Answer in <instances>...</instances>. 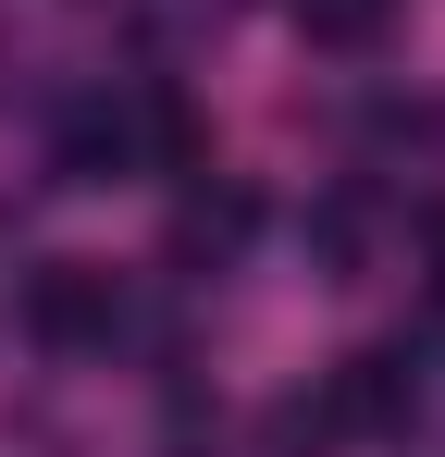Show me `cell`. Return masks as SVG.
I'll return each mask as SVG.
<instances>
[{
    "mask_svg": "<svg viewBox=\"0 0 445 457\" xmlns=\"http://www.w3.org/2000/svg\"><path fill=\"white\" fill-rule=\"evenodd\" d=\"M408 408H421V371H408V346H359V359H334L322 371V445L334 433H359V445H383V433H408Z\"/></svg>",
    "mask_w": 445,
    "mask_h": 457,
    "instance_id": "1",
    "label": "cell"
},
{
    "mask_svg": "<svg viewBox=\"0 0 445 457\" xmlns=\"http://www.w3.org/2000/svg\"><path fill=\"white\" fill-rule=\"evenodd\" d=\"M383 12H396V0H309V37H322V50H371Z\"/></svg>",
    "mask_w": 445,
    "mask_h": 457,
    "instance_id": "4",
    "label": "cell"
},
{
    "mask_svg": "<svg viewBox=\"0 0 445 457\" xmlns=\"http://www.w3.org/2000/svg\"><path fill=\"white\" fill-rule=\"evenodd\" d=\"M222 247H248V198L222 186V198H186V223H173V260L198 272V260H222Z\"/></svg>",
    "mask_w": 445,
    "mask_h": 457,
    "instance_id": "3",
    "label": "cell"
},
{
    "mask_svg": "<svg viewBox=\"0 0 445 457\" xmlns=\"http://www.w3.org/2000/svg\"><path fill=\"white\" fill-rule=\"evenodd\" d=\"M421 247H433V285H445V211H421Z\"/></svg>",
    "mask_w": 445,
    "mask_h": 457,
    "instance_id": "5",
    "label": "cell"
},
{
    "mask_svg": "<svg viewBox=\"0 0 445 457\" xmlns=\"http://www.w3.org/2000/svg\"><path fill=\"white\" fill-rule=\"evenodd\" d=\"M112 321H124V285L99 260H38V285H25V334L38 346H99Z\"/></svg>",
    "mask_w": 445,
    "mask_h": 457,
    "instance_id": "2",
    "label": "cell"
}]
</instances>
